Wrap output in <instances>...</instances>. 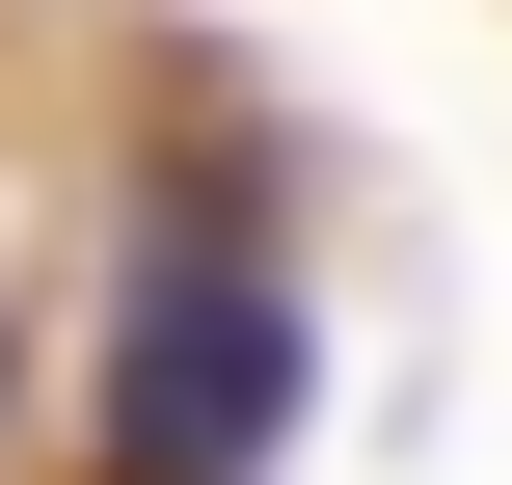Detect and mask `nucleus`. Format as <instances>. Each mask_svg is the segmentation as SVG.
Returning <instances> with one entry per match:
<instances>
[{"label":"nucleus","instance_id":"nucleus-1","mask_svg":"<svg viewBox=\"0 0 512 485\" xmlns=\"http://www.w3.org/2000/svg\"><path fill=\"white\" fill-rule=\"evenodd\" d=\"M297 270L243 243H135V324H108V485H270L297 459Z\"/></svg>","mask_w":512,"mask_h":485}]
</instances>
